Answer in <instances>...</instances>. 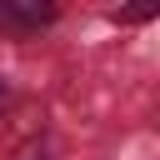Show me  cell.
Wrapping results in <instances>:
<instances>
[]
</instances>
